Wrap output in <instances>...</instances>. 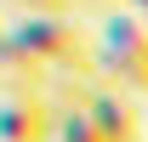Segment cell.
Segmentation results:
<instances>
[{"label":"cell","mask_w":148,"mask_h":142,"mask_svg":"<svg viewBox=\"0 0 148 142\" xmlns=\"http://www.w3.org/2000/svg\"><path fill=\"white\" fill-rule=\"evenodd\" d=\"M23 51L34 57L40 68H91V57H86V40L74 29L69 17H57V12H34V17L23 23L17 34H12Z\"/></svg>","instance_id":"cell-1"},{"label":"cell","mask_w":148,"mask_h":142,"mask_svg":"<svg viewBox=\"0 0 148 142\" xmlns=\"http://www.w3.org/2000/svg\"><path fill=\"white\" fill-rule=\"evenodd\" d=\"M120 85L148 97V29L137 17H108V51L97 57Z\"/></svg>","instance_id":"cell-2"},{"label":"cell","mask_w":148,"mask_h":142,"mask_svg":"<svg viewBox=\"0 0 148 142\" xmlns=\"http://www.w3.org/2000/svg\"><path fill=\"white\" fill-rule=\"evenodd\" d=\"M80 114L97 125V137L103 142H143V114H137V102H131L125 91H86L80 97Z\"/></svg>","instance_id":"cell-3"},{"label":"cell","mask_w":148,"mask_h":142,"mask_svg":"<svg viewBox=\"0 0 148 142\" xmlns=\"http://www.w3.org/2000/svg\"><path fill=\"white\" fill-rule=\"evenodd\" d=\"M51 114L57 108L34 91H17L0 102V142H51Z\"/></svg>","instance_id":"cell-4"},{"label":"cell","mask_w":148,"mask_h":142,"mask_svg":"<svg viewBox=\"0 0 148 142\" xmlns=\"http://www.w3.org/2000/svg\"><path fill=\"white\" fill-rule=\"evenodd\" d=\"M51 142H103V137L80 108H63V114H51Z\"/></svg>","instance_id":"cell-5"},{"label":"cell","mask_w":148,"mask_h":142,"mask_svg":"<svg viewBox=\"0 0 148 142\" xmlns=\"http://www.w3.org/2000/svg\"><path fill=\"white\" fill-rule=\"evenodd\" d=\"M63 0H29V12H57Z\"/></svg>","instance_id":"cell-6"},{"label":"cell","mask_w":148,"mask_h":142,"mask_svg":"<svg viewBox=\"0 0 148 142\" xmlns=\"http://www.w3.org/2000/svg\"><path fill=\"white\" fill-rule=\"evenodd\" d=\"M131 6H137V12H148V0H131Z\"/></svg>","instance_id":"cell-7"}]
</instances>
